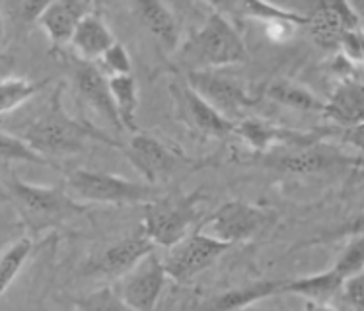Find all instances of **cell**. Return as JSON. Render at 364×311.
Wrapping results in <instances>:
<instances>
[{
    "label": "cell",
    "instance_id": "1",
    "mask_svg": "<svg viewBox=\"0 0 364 311\" xmlns=\"http://www.w3.org/2000/svg\"><path fill=\"white\" fill-rule=\"evenodd\" d=\"M63 84L53 89V96L49 104L39 113L38 117L31 121L30 125L23 129L22 138L36 154L45 158L47 162H53L49 158H65L73 156L84 148V144L90 141H100L112 146V148L123 150V144L113 141L104 131H100L90 123L78 121L70 117L63 107Z\"/></svg>",
    "mask_w": 364,
    "mask_h": 311
},
{
    "label": "cell",
    "instance_id": "2",
    "mask_svg": "<svg viewBox=\"0 0 364 311\" xmlns=\"http://www.w3.org/2000/svg\"><path fill=\"white\" fill-rule=\"evenodd\" d=\"M8 202L16 208L23 228L30 236L57 228L60 224L86 214V207L73 199L65 187L31 185L16 173H8L6 179Z\"/></svg>",
    "mask_w": 364,
    "mask_h": 311
},
{
    "label": "cell",
    "instance_id": "3",
    "mask_svg": "<svg viewBox=\"0 0 364 311\" xmlns=\"http://www.w3.org/2000/svg\"><path fill=\"white\" fill-rule=\"evenodd\" d=\"M247 49L240 31L223 12L213 10L199 30L179 49V60L189 70H216L220 67L244 62Z\"/></svg>",
    "mask_w": 364,
    "mask_h": 311
},
{
    "label": "cell",
    "instance_id": "4",
    "mask_svg": "<svg viewBox=\"0 0 364 311\" xmlns=\"http://www.w3.org/2000/svg\"><path fill=\"white\" fill-rule=\"evenodd\" d=\"M203 199V189H197L193 193L171 191L168 195H158L146 204L142 231L154 245L170 249L171 245L181 241L201 224L203 214L199 204Z\"/></svg>",
    "mask_w": 364,
    "mask_h": 311
},
{
    "label": "cell",
    "instance_id": "5",
    "mask_svg": "<svg viewBox=\"0 0 364 311\" xmlns=\"http://www.w3.org/2000/svg\"><path fill=\"white\" fill-rule=\"evenodd\" d=\"M78 202H100V204H149L160 195L158 187L144 181H131L113 173L94 170H73L67 175L65 187Z\"/></svg>",
    "mask_w": 364,
    "mask_h": 311
},
{
    "label": "cell",
    "instance_id": "6",
    "mask_svg": "<svg viewBox=\"0 0 364 311\" xmlns=\"http://www.w3.org/2000/svg\"><path fill=\"white\" fill-rule=\"evenodd\" d=\"M275 220L277 214L269 208L255 207L245 200H230L203 218L199 226L203 231H208V236L234 247L265 231Z\"/></svg>",
    "mask_w": 364,
    "mask_h": 311
},
{
    "label": "cell",
    "instance_id": "7",
    "mask_svg": "<svg viewBox=\"0 0 364 311\" xmlns=\"http://www.w3.org/2000/svg\"><path fill=\"white\" fill-rule=\"evenodd\" d=\"M228 249H232V245L218 241L208 236L207 231H203L201 226H197L181 241L168 249L162 261L166 276L178 284H189L199 274L213 267L218 257Z\"/></svg>",
    "mask_w": 364,
    "mask_h": 311
},
{
    "label": "cell",
    "instance_id": "8",
    "mask_svg": "<svg viewBox=\"0 0 364 311\" xmlns=\"http://www.w3.org/2000/svg\"><path fill=\"white\" fill-rule=\"evenodd\" d=\"M261 156V163L271 170L284 173V175H316V173H329V171L345 170L353 163L358 165L360 160H353L335 146L326 142H318L304 148H275Z\"/></svg>",
    "mask_w": 364,
    "mask_h": 311
},
{
    "label": "cell",
    "instance_id": "9",
    "mask_svg": "<svg viewBox=\"0 0 364 311\" xmlns=\"http://www.w3.org/2000/svg\"><path fill=\"white\" fill-rule=\"evenodd\" d=\"M123 152L129 163L141 173L144 183L152 187L168 183L181 165H191V160L187 156L179 154L170 144L150 134L136 133Z\"/></svg>",
    "mask_w": 364,
    "mask_h": 311
},
{
    "label": "cell",
    "instance_id": "10",
    "mask_svg": "<svg viewBox=\"0 0 364 311\" xmlns=\"http://www.w3.org/2000/svg\"><path fill=\"white\" fill-rule=\"evenodd\" d=\"M333 129H320V131H296L289 126H281L265 121V119H242L234 123V133L255 152V154H265L269 150L275 148H304L312 146L323 138L331 136Z\"/></svg>",
    "mask_w": 364,
    "mask_h": 311
},
{
    "label": "cell",
    "instance_id": "11",
    "mask_svg": "<svg viewBox=\"0 0 364 311\" xmlns=\"http://www.w3.org/2000/svg\"><path fill=\"white\" fill-rule=\"evenodd\" d=\"M186 84L232 123L242 109L257 104V97H253L238 80L216 70H189Z\"/></svg>",
    "mask_w": 364,
    "mask_h": 311
},
{
    "label": "cell",
    "instance_id": "12",
    "mask_svg": "<svg viewBox=\"0 0 364 311\" xmlns=\"http://www.w3.org/2000/svg\"><path fill=\"white\" fill-rule=\"evenodd\" d=\"M166 280L168 276L164 271L162 259H158L156 253H150L136 267L123 274L113 290L134 311H154L162 296Z\"/></svg>",
    "mask_w": 364,
    "mask_h": 311
},
{
    "label": "cell",
    "instance_id": "13",
    "mask_svg": "<svg viewBox=\"0 0 364 311\" xmlns=\"http://www.w3.org/2000/svg\"><path fill=\"white\" fill-rule=\"evenodd\" d=\"M170 94L176 105V117L199 136L224 138L234 133V123L223 117L189 88L186 80L170 82Z\"/></svg>",
    "mask_w": 364,
    "mask_h": 311
},
{
    "label": "cell",
    "instance_id": "14",
    "mask_svg": "<svg viewBox=\"0 0 364 311\" xmlns=\"http://www.w3.org/2000/svg\"><path fill=\"white\" fill-rule=\"evenodd\" d=\"M156 245L150 241L146 234L141 230L133 231L131 236L121 237L119 241L107 245L104 251L88 261V273L107 276V278H121L131 268H134L144 257L154 253Z\"/></svg>",
    "mask_w": 364,
    "mask_h": 311
},
{
    "label": "cell",
    "instance_id": "15",
    "mask_svg": "<svg viewBox=\"0 0 364 311\" xmlns=\"http://www.w3.org/2000/svg\"><path fill=\"white\" fill-rule=\"evenodd\" d=\"M73 80H75L76 94L82 102L88 105L90 109H94L97 115H102L107 123H112L117 131H123L117 111H115V105H113L107 76L94 62L75 59Z\"/></svg>",
    "mask_w": 364,
    "mask_h": 311
},
{
    "label": "cell",
    "instance_id": "16",
    "mask_svg": "<svg viewBox=\"0 0 364 311\" xmlns=\"http://www.w3.org/2000/svg\"><path fill=\"white\" fill-rule=\"evenodd\" d=\"M308 16V28L316 43L326 49L339 47V41L347 31L360 30L358 14L347 2H323Z\"/></svg>",
    "mask_w": 364,
    "mask_h": 311
},
{
    "label": "cell",
    "instance_id": "17",
    "mask_svg": "<svg viewBox=\"0 0 364 311\" xmlns=\"http://www.w3.org/2000/svg\"><path fill=\"white\" fill-rule=\"evenodd\" d=\"M92 2L86 0H57L47 2L43 12L39 16L38 23L43 28L47 38L55 47L67 45L78 23L94 10Z\"/></svg>",
    "mask_w": 364,
    "mask_h": 311
},
{
    "label": "cell",
    "instance_id": "18",
    "mask_svg": "<svg viewBox=\"0 0 364 311\" xmlns=\"http://www.w3.org/2000/svg\"><path fill=\"white\" fill-rule=\"evenodd\" d=\"M321 115L335 126H345V129L363 126L364 89L360 78L339 82L331 97L323 102Z\"/></svg>",
    "mask_w": 364,
    "mask_h": 311
},
{
    "label": "cell",
    "instance_id": "19",
    "mask_svg": "<svg viewBox=\"0 0 364 311\" xmlns=\"http://www.w3.org/2000/svg\"><path fill=\"white\" fill-rule=\"evenodd\" d=\"M283 280H255L236 286L216 294L205 304L199 305L197 311H242L259 304L263 300L281 294Z\"/></svg>",
    "mask_w": 364,
    "mask_h": 311
},
{
    "label": "cell",
    "instance_id": "20",
    "mask_svg": "<svg viewBox=\"0 0 364 311\" xmlns=\"http://www.w3.org/2000/svg\"><path fill=\"white\" fill-rule=\"evenodd\" d=\"M68 43L73 45V49L78 55V59L94 62V60L100 59L115 43V38H113L112 30L107 28V23L104 22L102 14L94 8L78 23V28L75 30V33H73V38H70Z\"/></svg>",
    "mask_w": 364,
    "mask_h": 311
},
{
    "label": "cell",
    "instance_id": "21",
    "mask_svg": "<svg viewBox=\"0 0 364 311\" xmlns=\"http://www.w3.org/2000/svg\"><path fill=\"white\" fill-rule=\"evenodd\" d=\"M133 10L150 36L156 39L158 45H162L166 51H178L179 23L170 8L154 0H141L134 2Z\"/></svg>",
    "mask_w": 364,
    "mask_h": 311
},
{
    "label": "cell",
    "instance_id": "22",
    "mask_svg": "<svg viewBox=\"0 0 364 311\" xmlns=\"http://www.w3.org/2000/svg\"><path fill=\"white\" fill-rule=\"evenodd\" d=\"M345 280L347 278L337 268L331 267L323 271V273L300 276V278L283 282L281 294H296V296H304L306 300L327 302L329 298L339 294V288H341Z\"/></svg>",
    "mask_w": 364,
    "mask_h": 311
},
{
    "label": "cell",
    "instance_id": "23",
    "mask_svg": "<svg viewBox=\"0 0 364 311\" xmlns=\"http://www.w3.org/2000/svg\"><path fill=\"white\" fill-rule=\"evenodd\" d=\"M265 96L273 99L275 104L284 105L294 111H306V113H321L323 111V99L314 94L312 89H308L298 82L281 80L271 82L265 89Z\"/></svg>",
    "mask_w": 364,
    "mask_h": 311
},
{
    "label": "cell",
    "instance_id": "24",
    "mask_svg": "<svg viewBox=\"0 0 364 311\" xmlns=\"http://www.w3.org/2000/svg\"><path fill=\"white\" fill-rule=\"evenodd\" d=\"M112 92L113 105L119 117L123 131H136V109H139V94L133 75L113 76L107 78Z\"/></svg>",
    "mask_w": 364,
    "mask_h": 311
},
{
    "label": "cell",
    "instance_id": "25",
    "mask_svg": "<svg viewBox=\"0 0 364 311\" xmlns=\"http://www.w3.org/2000/svg\"><path fill=\"white\" fill-rule=\"evenodd\" d=\"M31 249H33L31 237H20L0 253V298L12 286L14 278L31 255Z\"/></svg>",
    "mask_w": 364,
    "mask_h": 311
},
{
    "label": "cell",
    "instance_id": "26",
    "mask_svg": "<svg viewBox=\"0 0 364 311\" xmlns=\"http://www.w3.org/2000/svg\"><path fill=\"white\" fill-rule=\"evenodd\" d=\"M49 80L31 82L28 78H2L0 80V115L14 111L45 88Z\"/></svg>",
    "mask_w": 364,
    "mask_h": 311
},
{
    "label": "cell",
    "instance_id": "27",
    "mask_svg": "<svg viewBox=\"0 0 364 311\" xmlns=\"http://www.w3.org/2000/svg\"><path fill=\"white\" fill-rule=\"evenodd\" d=\"M14 162L51 165L45 158L36 154L20 136H14V134L0 131V168H8L10 163Z\"/></svg>",
    "mask_w": 364,
    "mask_h": 311
},
{
    "label": "cell",
    "instance_id": "28",
    "mask_svg": "<svg viewBox=\"0 0 364 311\" xmlns=\"http://www.w3.org/2000/svg\"><path fill=\"white\" fill-rule=\"evenodd\" d=\"M75 311H134L113 288H100L76 300Z\"/></svg>",
    "mask_w": 364,
    "mask_h": 311
},
{
    "label": "cell",
    "instance_id": "29",
    "mask_svg": "<svg viewBox=\"0 0 364 311\" xmlns=\"http://www.w3.org/2000/svg\"><path fill=\"white\" fill-rule=\"evenodd\" d=\"M245 14L252 16V18H257L263 23L275 22V20H284V22L294 23V26H306L308 23V16L298 14V12H292V10H284V8H279L275 4H269V2H245L244 6Z\"/></svg>",
    "mask_w": 364,
    "mask_h": 311
},
{
    "label": "cell",
    "instance_id": "30",
    "mask_svg": "<svg viewBox=\"0 0 364 311\" xmlns=\"http://www.w3.org/2000/svg\"><path fill=\"white\" fill-rule=\"evenodd\" d=\"M363 265H364V244H363V234L349 239V244L343 247V251L339 253V257L335 261L333 267L345 276H357L363 274Z\"/></svg>",
    "mask_w": 364,
    "mask_h": 311
},
{
    "label": "cell",
    "instance_id": "31",
    "mask_svg": "<svg viewBox=\"0 0 364 311\" xmlns=\"http://www.w3.org/2000/svg\"><path fill=\"white\" fill-rule=\"evenodd\" d=\"M97 62L104 67L105 72H109V78L131 75V57H129L125 47L117 41L97 59Z\"/></svg>",
    "mask_w": 364,
    "mask_h": 311
},
{
    "label": "cell",
    "instance_id": "32",
    "mask_svg": "<svg viewBox=\"0 0 364 311\" xmlns=\"http://www.w3.org/2000/svg\"><path fill=\"white\" fill-rule=\"evenodd\" d=\"M339 296L343 298V302L349 305L353 311H363L364 305V288H363V274L350 276L343 282V286L339 288Z\"/></svg>",
    "mask_w": 364,
    "mask_h": 311
},
{
    "label": "cell",
    "instance_id": "33",
    "mask_svg": "<svg viewBox=\"0 0 364 311\" xmlns=\"http://www.w3.org/2000/svg\"><path fill=\"white\" fill-rule=\"evenodd\" d=\"M47 2H10L6 4V12L14 20L22 23H31V22H38L39 16L43 12V8Z\"/></svg>",
    "mask_w": 364,
    "mask_h": 311
},
{
    "label": "cell",
    "instance_id": "34",
    "mask_svg": "<svg viewBox=\"0 0 364 311\" xmlns=\"http://www.w3.org/2000/svg\"><path fill=\"white\" fill-rule=\"evenodd\" d=\"M339 47H341V55L345 59L360 67V62H363V33L360 30L347 31L339 41Z\"/></svg>",
    "mask_w": 364,
    "mask_h": 311
},
{
    "label": "cell",
    "instance_id": "35",
    "mask_svg": "<svg viewBox=\"0 0 364 311\" xmlns=\"http://www.w3.org/2000/svg\"><path fill=\"white\" fill-rule=\"evenodd\" d=\"M265 26V36H267L269 41L273 43H287L289 39H292L294 36V30L296 26L290 22H284V20H275V22H267L263 23Z\"/></svg>",
    "mask_w": 364,
    "mask_h": 311
},
{
    "label": "cell",
    "instance_id": "36",
    "mask_svg": "<svg viewBox=\"0 0 364 311\" xmlns=\"http://www.w3.org/2000/svg\"><path fill=\"white\" fill-rule=\"evenodd\" d=\"M302 311H337L331 304L327 302H316V300H306L304 310Z\"/></svg>",
    "mask_w": 364,
    "mask_h": 311
},
{
    "label": "cell",
    "instance_id": "37",
    "mask_svg": "<svg viewBox=\"0 0 364 311\" xmlns=\"http://www.w3.org/2000/svg\"><path fill=\"white\" fill-rule=\"evenodd\" d=\"M2 8H0V53H2V39H4V18H2Z\"/></svg>",
    "mask_w": 364,
    "mask_h": 311
},
{
    "label": "cell",
    "instance_id": "38",
    "mask_svg": "<svg viewBox=\"0 0 364 311\" xmlns=\"http://www.w3.org/2000/svg\"><path fill=\"white\" fill-rule=\"evenodd\" d=\"M2 202H8V195H6V191L0 187V204H2Z\"/></svg>",
    "mask_w": 364,
    "mask_h": 311
}]
</instances>
